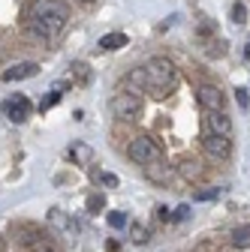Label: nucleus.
Returning a JSON list of instances; mask_svg holds the SVG:
<instances>
[{
    "instance_id": "f257e3e1",
    "label": "nucleus",
    "mask_w": 250,
    "mask_h": 252,
    "mask_svg": "<svg viewBox=\"0 0 250 252\" xmlns=\"http://www.w3.org/2000/svg\"><path fill=\"white\" fill-rule=\"evenodd\" d=\"M67 18H70V12H67L64 0H34L30 12H27V21H24V36L40 42V45H48L64 30Z\"/></svg>"
},
{
    "instance_id": "f03ea898",
    "label": "nucleus",
    "mask_w": 250,
    "mask_h": 252,
    "mask_svg": "<svg viewBox=\"0 0 250 252\" xmlns=\"http://www.w3.org/2000/svg\"><path fill=\"white\" fill-rule=\"evenodd\" d=\"M142 69H145V81H148L151 96H157V99L169 96V90L178 84V69L169 57H151Z\"/></svg>"
},
{
    "instance_id": "7ed1b4c3",
    "label": "nucleus",
    "mask_w": 250,
    "mask_h": 252,
    "mask_svg": "<svg viewBox=\"0 0 250 252\" xmlns=\"http://www.w3.org/2000/svg\"><path fill=\"white\" fill-rule=\"evenodd\" d=\"M130 159L133 162H139V165H151V162H160L163 159V150H160V144L154 141L151 135H136L133 141H130Z\"/></svg>"
},
{
    "instance_id": "20e7f679",
    "label": "nucleus",
    "mask_w": 250,
    "mask_h": 252,
    "mask_svg": "<svg viewBox=\"0 0 250 252\" xmlns=\"http://www.w3.org/2000/svg\"><path fill=\"white\" fill-rule=\"evenodd\" d=\"M112 114L121 117V120H139L142 114V99L136 96V93H118V96L109 102Z\"/></svg>"
},
{
    "instance_id": "39448f33",
    "label": "nucleus",
    "mask_w": 250,
    "mask_h": 252,
    "mask_svg": "<svg viewBox=\"0 0 250 252\" xmlns=\"http://www.w3.org/2000/svg\"><path fill=\"white\" fill-rule=\"evenodd\" d=\"M30 111H34V105H30V99L24 96V93H18V96H9L3 99V114L12 120V123H24L30 117Z\"/></svg>"
},
{
    "instance_id": "423d86ee",
    "label": "nucleus",
    "mask_w": 250,
    "mask_h": 252,
    "mask_svg": "<svg viewBox=\"0 0 250 252\" xmlns=\"http://www.w3.org/2000/svg\"><path fill=\"white\" fill-rule=\"evenodd\" d=\"M202 150L211 156V159H229L232 156V141L229 138H223V135H205L202 138Z\"/></svg>"
},
{
    "instance_id": "0eeeda50",
    "label": "nucleus",
    "mask_w": 250,
    "mask_h": 252,
    "mask_svg": "<svg viewBox=\"0 0 250 252\" xmlns=\"http://www.w3.org/2000/svg\"><path fill=\"white\" fill-rule=\"evenodd\" d=\"M196 99L199 105L211 114V111H223V90L220 87H214V84H202L196 90Z\"/></svg>"
},
{
    "instance_id": "6e6552de",
    "label": "nucleus",
    "mask_w": 250,
    "mask_h": 252,
    "mask_svg": "<svg viewBox=\"0 0 250 252\" xmlns=\"http://www.w3.org/2000/svg\"><path fill=\"white\" fill-rule=\"evenodd\" d=\"M205 123H208V135H223V138L232 135V120L226 111H211L205 117Z\"/></svg>"
},
{
    "instance_id": "1a4fd4ad",
    "label": "nucleus",
    "mask_w": 250,
    "mask_h": 252,
    "mask_svg": "<svg viewBox=\"0 0 250 252\" xmlns=\"http://www.w3.org/2000/svg\"><path fill=\"white\" fill-rule=\"evenodd\" d=\"M40 75V63H15L12 69L3 72V81H21V78H34Z\"/></svg>"
},
{
    "instance_id": "9d476101",
    "label": "nucleus",
    "mask_w": 250,
    "mask_h": 252,
    "mask_svg": "<svg viewBox=\"0 0 250 252\" xmlns=\"http://www.w3.org/2000/svg\"><path fill=\"white\" fill-rule=\"evenodd\" d=\"M178 174H181L184 180H199V177L205 174V168H202L199 159H190V156H187V159H181V165H178Z\"/></svg>"
},
{
    "instance_id": "9b49d317",
    "label": "nucleus",
    "mask_w": 250,
    "mask_h": 252,
    "mask_svg": "<svg viewBox=\"0 0 250 252\" xmlns=\"http://www.w3.org/2000/svg\"><path fill=\"white\" fill-rule=\"evenodd\" d=\"M145 174H148L154 183H169L172 168H169V165H163V162H151V165H145Z\"/></svg>"
},
{
    "instance_id": "f8f14e48",
    "label": "nucleus",
    "mask_w": 250,
    "mask_h": 252,
    "mask_svg": "<svg viewBox=\"0 0 250 252\" xmlns=\"http://www.w3.org/2000/svg\"><path fill=\"white\" fill-rule=\"evenodd\" d=\"M48 222L54 225V228H60V231H70V228H76V222H70V216L60 210V207H51L48 210Z\"/></svg>"
},
{
    "instance_id": "ddd939ff",
    "label": "nucleus",
    "mask_w": 250,
    "mask_h": 252,
    "mask_svg": "<svg viewBox=\"0 0 250 252\" xmlns=\"http://www.w3.org/2000/svg\"><path fill=\"white\" fill-rule=\"evenodd\" d=\"M70 156L79 162V165H90V159H93V150L84 144V141H76L73 144V150H70Z\"/></svg>"
},
{
    "instance_id": "4468645a",
    "label": "nucleus",
    "mask_w": 250,
    "mask_h": 252,
    "mask_svg": "<svg viewBox=\"0 0 250 252\" xmlns=\"http://www.w3.org/2000/svg\"><path fill=\"white\" fill-rule=\"evenodd\" d=\"M130 39H127V33H106L103 39H100V48H106V51H115V48H124Z\"/></svg>"
},
{
    "instance_id": "2eb2a0df",
    "label": "nucleus",
    "mask_w": 250,
    "mask_h": 252,
    "mask_svg": "<svg viewBox=\"0 0 250 252\" xmlns=\"http://www.w3.org/2000/svg\"><path fill=\"white\" fill-rule=\"evenodd\" d=\"M232 246L235 249H247L250 246V225H238L232 231Z\"/></svg>"
},
{
    "instance_id": "dca6fc26",
    "label": "nucleus",
    "mask_w": 250,
    "mask_h": 252,
    "mask_svg": "<svg viewBox=\"0 0 250 252\" xmlns=\"http://www.w3.org/2000/svg\"><path fill=\"white\" fill-rule=\"evenodd\" d=\"M84 207H87V213H97V210H103V207H106V195H103V192H93V195H87Z\"/></svg>"
},
{
    "instance_id": "f3484780",
    "label": "nucleus",
    "mask_w": 250,
    "mask_h": 252,
    "mask_svg": "<svg viewBox=\"0 0 250 252\" xmlns=\"http://www.w3.org/2000/svg\"><path fill=\"white\" fill-rule=\"evenodd\" d=\"M130 240H133V243H139V246H142V243H145V240H148V228H145V225H142V222H133V225H130Z\"/></svg>"
},
{
    "instance_id": "a211bd4d",
    "label": "nucleus",
    "mask_w": 250,
    "mask_h": 252,
    "mask_svg": "<svg viewBox=\"0 0 250 252\" xmlns=\"http://www.w3.org/2000/svg\"><path fill=\"white\" fill-rule=\"evenodd\" d=\"M60 102V87L57 90H51V93H45V99L40 102V111H48V108H54Z\"/></svg>"
},
{
    "instance_id": "6ab92c4d",
    "label": "nucleus",
    "mask_w": 250,
    "mask_h": 252,
    "mask_svg": "<svg viewBox=\"0 0 250 252\" xmlns=\"http://www.w3.org/2000/svg\"><path fill=\"white\" fill-rule=\"evenodd\" d=\"M106 219H109L112 228H124V225H127V213H124V210H112Z\"/></svg>"
},
{
    "instance_id": "aec40b11",
    "label": "nucleus",
    "mask_w": 250,
    "mask_h": 252,
    "mask_svg": "<svg viewBox=\"0 0 250 252\" xmlns=\"http://www.w3.org/2000/svg\"><path fill=\"white\" fill-rule=\"evenodd\" d=\"M217 195H220V189H217V186H208V189H199L193 198H196V201H214Z\"/></svg>"
},
{
    "instance_id": "412c9836",
    "label": "nucleus",
    "mask_w": 250,
    "mask_h": 252,
    "mask_svg": "<svg viewBox=\"0 0 250 252\" xmlns=\"http://www.w3.org/2000/svg\"><path fill=\"white\" fill-rule=\"evenodd\" d=\"M229 15H232V21H235V24H241V21L247 18V9H244V3H232Z\"/></svg>"
},
{
    "instance_id": "4be33fe9",
    "label": "nucleus",
    "mask_w": 250,
    "mask_h": 252,
    "mask_svg": "<svg viewBox=\"0 0 250 252\" xmlns=\"http://www.w3.org/2000/svg\"><path fill=\"white\" fill-rule=\"evenodd\" d=\"M130 84H133V87H148V81H145V69H142V66L130 72Z\"/></svg>"
},
{
    "instance_id": "5701e85b",
    "label": "nucleus",
    "mask_w": 250,
    "mask_h": 252,
    "mask_svg": "<svg viewBox=\"0 0 250 252\" xmlns=\"http://www.w3.org/2000/svg\"><path fill=\"white\" fill-rule=\"evenodd\" d=\"M187 216H190V207H187V204H181V207H178V210H175L169 219H172V222H181V219H187Z\"/></svg>"
},
{
    "instance_id": "b1692460",
    "label": "nucleus",
    "mask_w": 250,
    "mask_h": 252,
    "mask_svg": "<svg viewBox=\"0 0 250 252\" xmlns=\"http://www.w3.org/2000/svg\"><path fill=\"white\" fill-rule=\"evenodd\" d=\"M235 99H238V105H241V108L250 102V99H247V90H244V87H238V90H235Z\"/></svg>"
},
{
    "instance_id": "393cba45",
    "label": "nucleus",
    "mask_w": 250,
    "mask_h": 252,
    "mask_svg": "<svg viewBox=\"0 0 250 252\" xmlns=\"http://www.w3.org/2000/svg\"><path fill=\"white\" fill-rule=\"evenodd\" d=\"M100 180H103L106 186H118V177H115V174H100Z\"/></svg>"
},
{
    "instance_id": "a878e982",
    "label": "nucleus",
    "mask_w": 250,
    "mask_h": 252,
    "mask_svg": "<svg viewBox=\"0 0 250 252\" xmlns=\"http://www.w3.org/2000/svg\"><path fill=\"white\" fill-rule=\"evenodd\" d=\"M109 252H118V240H109V246H106Z\"/></svg>"
},
{
    "instance_id": "bb28decb",
    "label": "nucleus",
    "mask_w": 250,
    "mask_h": 252,
    "mask_svg": "<svg viewBox=\"0 0 250 252\" xmlns=\"http://www.w3.org/2000/svg\"><path fill=\"white\" fill-rule=\"evenodd\" d=\"M79 3H93V0H79Z\"/></svg>"
},
{
    "instance_id": "cd10ccee",
    "label": "nucleus",
    "mask_w": 250,
    "mask_h": 252,
    "mask_svg": "<svg viewBox=\"0 0 250 252\" xmlns=\"http://www.w3.org/2000/svg\"><path fill=\"white\" fill-rule=\"evenodd\" d=\"M247 54H250V48H247Z\"/></svg>"
}]
</instances>
